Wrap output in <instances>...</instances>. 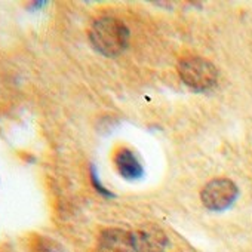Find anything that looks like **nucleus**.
I'll use <instances>...</instances> for the list:
<instances>
[{"mask_svg":"<svg viewBox=\"0 0 252 252\" xmlns=\"http://www.w3.org/2000/svg\"><path fill=\"white\" fill-rule=\"evenodd\" d=\"M89 39L92 46L104 57H117L128 46L129 30L114 17H102L92 24Z\"/></svg>","mask_w":252,"mask_h":252,"instance_id":"f257e3e1","label":"nucleus"},{"mask_svg":"<svg viewBox=\"0 0 252 252\" xmlns=\"http://www.w3.org/2000/svg\"><path fill=\"white\" fill-rule=\"evenodd\" d=\"M239 190L228 178H217L205 186L200 199L202 203L211 211L228 209L237 199Z\"/></svg>","mask_w":252,"mask_h":252,"instance_id":"7ed1b4c3","label":"nucleus"},{"mask_svg":"<svg viewBox=\"0 0 252 252\" xmlns=\"http://www.w3.org/2000/svg\"><path fill=\"white\" fill-rule=\"evenodd\" d=\"M91 181H92L95 190H96L99 194H102V196H105V197H113V193H111L110 190H107V189L101 184V181H99V178H98V174H96L94 165L91 166Z\"/></svg>","mask_w":252,"mask_h":252,"instance_id":"423d86ee","label":"nucleus"},{"mask_svg":"<svg viewBox=\"0 0 252 252\" xmlns=\"http://www.w3.org/2000/svg\"><path fill=\"white\" fill-rule=\"evenodd\" d=\"M178 73L181 80L194 91H206L218 80L217 67L211 61L200 57L183 60L178 64Z\"/></svg>","mask_w":252,"mask_h":252,"instance_id":"f03ea898","label":"nucleus"},{"mask_svg":"<svg viewBox=\"0 0 252 252\" xmlns=\"http://www.w3.org/2000/svg\"><path fill=\"white\" fill-rule=\"evenodd\" d=\"M129 245L135 252H163L168 246L166 234L153 224L129 231Z\"/></svg>","mask_w":252,"mask_h":252,"instance_id":"20e7f679","label":"nucleus"},{"mask_svg":"<svg viewBox=\"0 0 252 252\" xmlns=\"http://www.w3.org/2000/svg\"><path fill=\"white\" fill-rule=\"evenodd\" d=\"M114 163L119 174L128 181H137L144 175V169L137 156L129 149H120L114 156Z\"/></svg>","mask_w":252,"mask_h":252,"instance_id":"39448f33","label":"nucleus"}]
</instances>
